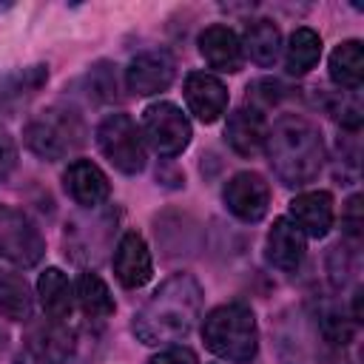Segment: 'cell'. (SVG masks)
Wrapping results in <instances>:
<instances>
[{"mask_svg":"<svg viewBox=\"0 0 364 364\" xmlns=\"http://www.w3.org/2000/svg\"><path fill=\"white\" fill-rule=\"evenodd\" d=\"M202 316V287L193 276L176 273L162 282L136 310L134 333L142 344H168L185 338Z\"/></svg>","mask_w":364,"mask_h":364,"instance_id":"6da1fadb","label":"cell"},{"mask_svg":"<svg viewBox=\"0 0 364 364\" xmlns=\"http://www.w3.org/2000/svg\"><path fill=\"white\" fill-rule=\"evenodd\" d=\"M264 151L273 173L287 188L313 182L324 165V139L318 128L299 114H287L273 122L264 136Z\"/></svg>","mask_w":364,"mask_h":364,"instance_id":"7a4b0ae2","label":"cell"},{"mask_svg":"<svg viewBox=\"0 0 364 364\" xmlns=\"http://www.w3.org/2000/svg\"><path fill=\"white\" fill-rule=\"evenodd\" d=\"M202 338L210 353H216L225 361L245 364L256 358L259 350V327L256 316L247 304L230 301L210 310L202 321Z\"/></svg>","mask_w":364,"mask_h":364,"instance_id":"3957f363","label":"cell"},{"mask_svg":"<svg viewBox=\"0 0 364 364\" xmlns=\"http://www.w3.org/2000/svg\"><path fill=\"white\" fill-rule=\"evenodd\" d=\"M85 142V122L74 108L51 105L26 125V145L43 159H63Z\"/></svg>","mask_w":364,"mask_h":364,"instance_id":"277c9868","label":"cell"},{"mask_svg":"<svg viewBox=\"0 0 364 364\" xmlns=\"http://www.w3.org/2000/svg\"><path fill=\"white\" fill-rule=\"evenodd\" d=\"M97 145L122 173H139L145 168V142L128 114H108L97 128Z\"/></svg>","mask_w":364,"mask_h":364,"instance_id":"5b68a950","label":"cell"},{"mask_svg":"<svg viewBox=\"0 0 364 364\" xmlns=\"http://www.w3.org/2000/svg\"><path fill=\"white\" fill-rule=\"evenodd\" d=\"M46 242L37 230V225L17 208L0 205V259L31 267L43 259Z\"/></svg>","mask_w":364,"mask_h":364,"instance_id":"8992f818","label":"cell"},{"mask_svg":"<svg viewBox=\"0 0 364 364\" xmlns=\"http://www.w3.org/2000/svg\"><path fill=\"white\" fill-rule=\"evenodd\" d=\"M142 134L159 156H176L191 142V122L173 102H154L145 108Z\"/></svg>","mask_w":364,"mask_h":364,"instance_id":"52a82bcc","label":"cell"},{"mask_svg":"<svg viewBox=\"0 0 364 364\" xmlns=\"http://www.w3.org/2000/svg\"><path fill=\"white\" fill-rule=\"evenodd\" d=\"M48 80V65H26L0 74V122L17 117L46 85Z\"/></svg>","mask_w":364,"mask_h":364,"instance_id":"ba28073f","label":"cell"},{"mask_svg":"<svg viewBox=\"0 0 364 364\" xmlns=\"http://www.w3.org/2000/svg\"><path fill=\"white\" fill-rule=\"evenodd\" d=\"M26 347L37 364H65L74 353V333L65 321L40 318L26 333Z\"/></svg>","mask_w":364,"mask_h":364,"instance_id":"9c48e42d","label":"cell"},{"mask_svg":"<svg viewBox=\"0 0 364 364\" xmlns=\"http://www.w3.org/2000/svg\"><path fill=\"white\" fill-rule=\"evenodd\" d=\"M225 205L242 222H259L270 205V188L259 173H236L225 185Z\"/></svg>","mask_w":364,"mask_h":364,"instance_id":"30bf717a","label":"cell"},{"mask_svg":"<svg viewBox=\"0 0 364 364\" xmlns=\"http://www.w3.org/2000/svg\"><path fill=\"white\" fill-rule=\"evenodd\" d=\"M173 74H176V65H173L171 54H165V51H145V54H136L128 63L125 82H128V88L134 94L151 97V94L165 91L173 82Z\"/></svg>","mask_w":364,"mask_h":364,"instance_id":"8fae6325","label":"cell"},{"mask_svg":"<svg viewBox=\"0 0 364 364\" xmlns=\"http://www.w3.org/2000/svg\"><path fill=\"white\" fill-rule=\"evenodd\" d=\"M114 273H117L119 284L128 287V290H136L151 279L154 262H151V250H148V245L139 233L128 230L117 242V247H114Z\"/></svg>","mask_w":364,"mask_h":364,"instance_id":"7c38bea8","label":"cell"},{"mask_svg":"<svg viewBox=\"0 0 364 364\" xmlns=\"http://www.w3.org/2000/svg\"><path fill=\"white\" fill-rule=\"evenodd\" d=\"M185 102L191 114L202 122H216L228 108V88L219 77L193 71L185 80Z\"/></svg>","mask_w":364,"mask_h":364,"instance_id":"4fadbf2b","label":"cell"},{"mask_svg":"<svg viewBox=\"0 0 364 364\" xmlns=\"http://www.w3.org/2000/svg\"><path fill=\"white\" fill-rule=\"evenodd\" d=\"M65 193L80 205V208H97L108 199V176L88 159H74L65 173H63Z\"/></svg>","mask_w":364,"mask_h":364,"instance_id":"5bb4252c","label":"cell"},{"mask_svg":"<svg viewBox=\"0 0 364 364\" xmlns=\"http://www.w3.org/2000/svg\"><path fill=\"white\" fill-rule=\"evenodd\" d=\"M290 222L313 239L327 236L333 228V196L327 191H307L290 202Z\"/></svg>","mask_w":364,"mask_h":364,"instance_id":"9a60e30c","label":"cell"},{"mask_svg":"<svg viewBox=\"0 0 364 364\" xmlns=\"http://www.w3.org/2000/svg\"><path fill=\"white\" fill-rule=\"evenodd\" d=\"M199 51H202V57L208 60L210 68L228 71V74L239 71L242 68V60H245L242 40L228 26H208L199 34Z\"/></svg>","mask_w":364,"mask_h":364,"instance_id":"2e32d148","label":"cell"},{"mask_svg":"<svg viewBox=\"0 0 364 364\" xmlns=\"http://www.w3.org/2000/svg\"><path fill=\"white\" fill-rule=\"evenodd\" d=\"M225 136L230 142V148L242 156H256L264 148V136H267V125L259 108H236L228 117L225 125Z\"/></svg>","mask_w":364,"mask_h":364,"instance_id":"e0dca14e","label":"cell"},{"mask_svg":"<svg viewBox=\"0 0 364 364\" xmlns=\"http://www.w3.org/2000/svg\"><path fill=\"white\" fill-rule=\"evenodd\" d=\"M267 262L279 270H296L304 259V233L290 222V219H276L270 233H267Z\"/></svg>","mask_w":364,"mask_h":364,"instance_id":"ac0fdd59","label":"cell"},{"mask_svg":"<svg viewBox=\"0 0 364 364\" xmlns=\"http://www.w3.org/2000/svg\"><path fill=\"white\" fill-rule=\"evenodd\" d=\"M37 296H40V304L46 310L48 318H57V321H65L74 310V287L68 282V276L57 267H48L40 273L37 279Z\"/></svg>","mask_w":364,"mask_h":364,"instance_id":"d6986e66","label":"cell"},{"mask_svg":"<svg viewBox=\"0 0 364 364\" xmlns=\"http://www.w3.org/2000/svg\"><path fill=\"white\" fill-rule=\"evenodd\" d=\"M282 51V34L273 20H253L245 28L242 54H247L256 65H273Z\"/></svg>","mask_w":364,"mask_h":364,"instance_id":"ffe728a7","label":"cell"},{"mask_svg":"<svg viewBox=\"0 0 364 364\" xmlns=\"http://www.w3.org/2000/svg\"><path fill=\"white\" fill-rule=\"evenodd\" d=\"M330 80L338 88L355 91L364 80V48L358 40H344L330 54Z\"/></svg>","mask_w":364,"mask_h":364,"instance_id":"44dd1931","label":"cell"},{"mask_svg":"<svg viewBox=\"0 0 364 364\" xmlns=\"http://www.w3.org/2000/svg\"><path fill=\"white\" fill-rule=\"evenodd\" d=\"M318 57H321V37H318V31H313L307 26L296 28L290 34V40H287V48H284L287 71L301 77V74H307L318 63Z\"/></svg>","mask_w":364,"mask_h":364,"instance_id":"7402d4cb","label":"cell"},{"mask_svg":"<svg viewBox=\"0 0 364 364\" xmlns=\"http://www.w3.org/2000/svg\"><path fill=\"white\" fill-rule=\"evenodd\" d=\"M74 299L80 301V307H82V313L85 316H94V318H105V316H111L114 313V296H111V290H108V284L97 276V273H91V270H85V273H80V279H77V284H74Z\"/></svg>","mask_w":364,"mask_h":364,"instance_id":"603a6c76","label":"cell"},{"mask_svg":"<svg viewBox=\"0 0 364 364\" xmlns=\"http://www.w3.org/2000/svg\"><path fill=\"white\" fill-rule=\"evenodd\" d=\"M0 316L11 321L31 318V293L23 276L0 270Z\"/></svg>","mask_w":364,"mask_h":364,"instance_id":"cb8c5ba5","label":"cell"},{"mask_svg":"<svg viewBox=\"0 0 364 364\" xmlns=\"http://www.w3.org/2000/svg\"><path fill=\"white\" fill-rule=\"evenodd\" d=\"M85 82H88V97H94L97 102H108V100H117V74H114V65L108 63H100L94 65L88 74H85Z\"/></svg>","mask_w":364,"mask_h":364,"instance_id":"d4e9b609","label":"cell"},{"mask_svg":"<svg viewBox=\"0 0 364 364\" xmlns=\"http://www.w3.org/2000/svg\"><path fill=\"white\" fill-rule=\"evenodd\" d=\"M318 330L330 344H350L353 338V324L336 310H324L318 316Z\"/></svg>","mask_w":364,"mask_h":364,"instance_id":"484cf974","label":"cell"},{"mask_svg":"<svg viewBox=\"0 0 364 364\" xmlns=\"http://www.w3.org/2000/svg\"><path fill=\"white\" fill-rule=\"evenodd\" d=\"M341 225H344L347 236H353V239L361 233V228H364V216H361V196H353V199L344 205Z\"/></svg>","mask_w":364,"mask_h":364,"instance_id":"4316f807","label":"cell"},{"mask_svg":"<svg viewBox=\"0 0 364 364\" xmlns=\"http://www.w3.org/2000/svg\"><path fill=\"white\" fill-rule=\"evenodd\" d=\"M14 165H17V148H14L11 136L0 131V185H3V182L11 176Z\"/></svg>","mask_w":364,"mask_h":364,"instance_id":"83f0119b","label":"cell"},{"mask_svg":"<svg viewBox=\"0 0 364 364\" xmlns=\"http://www.w3.org/2000/svg\"><path fill=\"white\" fill-rule=\"evenodd\" d=\"M148 364H196V355L188 347H168V350L156 353Z\"/></svg>","mask_w":364,"mask_h":364,"instance_id":"f1b7e54d","label":"cell"}]
</instances>
